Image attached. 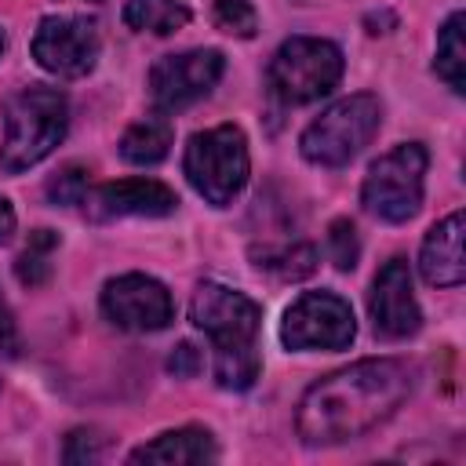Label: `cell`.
Here are the masks:
<instances>
[{
    "label": "cell",
    "instance_id": "6da1fadb",
    "mask_svg": "<svg viewBox=\"0 0 466 466\" xmlns=\"http://www.w3.org/2000/svg\"><path fill=\"white\" fill-rule=\"evenodd\" d=\"M415 390V368L397 357H371L313 382L299 400V437L306 444H342L386 422Z\"/></svg>",
    "mask_w": 466,
    "mask_h": 466
},
{
    "label": "cell",
    "instance_id": "7a4b0ae2",
    "mask_svg": "<svg viewBox=\"0 0 466 466\" xmlns=\"http://www.w3.org/2000/svg\"><path fill=\"white\" fill-rule=\"evenodd\" d=\"M189 320L211 339L215 382L222 390H251L262 371V360L255 350L262 306L244 291L204 280L189 299Z\"/></svg>",
    "mask_w": 466,
    "mask_h": 466
},
{
    "label": "cell",
    "instance_id": "3957f363",
    "mask_svg": "<svg viewBox=\"0 0 466 466\" xmlns=\"http://www.w3.org/2000/svg\"><path fill=\"white\" fill-rule=\"evenodd\" d=\"M69 127V102L58 87H22L4 106V142H0V167L18 175L40 164Z\"/></svg>",
    "mask_w": 466,
    "mask_h": 466
},
{
    "label": "cell",
    "instance_id": "277c9868",
    "mask_svg": "<svg viewBox=\"0 0 466 466\" xmlns=\"http://www.w3.org/2000/svg\"><path fill=\"white\" fill-rule=\"evenodd\" d=\"M382 124V106L375 95H346L331 102L299 138V149L309 164L320 167H342L350 164L379 131Z\"/></svg>",
    "mask_w": 466,
    "mask_h": 466
},
{
    "label": "cell",
    "instance_id": "5b68a950",
    "mask_svg": "<svg viewBox=\"0 0 466 466\" xmlns=\"http://www.w3.org/2000/svg\"><path fill=\"white\" fill-rule=\"evenodd\" d=\"M186 178L189 186L215 208L233 204V197L248 182V138L237 124H218L208 131H197L186 142Z\"/></svg>",
    "mask_w": 466,
    "mask_h": 466
},
{
    "label": "cell",
    "instance_id": "8992f818",
    "mask_svg": "<svg viewBox=\"0 0 466 466\" xmlns=\"http://www.w3.org/2000/svg\"><path fill=\"white\" fill-rule=\"evenodd\" d=\"M342 76V51L320 36H291L277 47L266 69L269 91L288 106H306L324 98Z\"/></svg>",
    "mask_w": 466,
    "mask_h": 466
},
{
    "label": "cell",
    "instance_id": "52a82bcc",
    "mask_svg": "<svg viewBox=\"0 0 466 466\" xmlns=\"http://www.w3.org/2000/svg\"><path fill=\"white\" fill-rule=\"evenodd\" d=\"M426 149L419 142H400L382 153L360 186V204L382 222H408L422 208V182H426Z\"/></svg>",
    "mask_w": 466,
    "mask_h": 466
},
{
    "label": "cell",
    "instance_id": "ba28073f",
    "mask_svg": "<svg viewBox=\"0 0 466 466\" xmlns=\"http://www.w3.org/2000/svg\"><path fill=\"white\" fill-rule=\"evenodd\" d=\"M353 335V309L335 291H302L280 320V342L288 350H346Z\"/></svg>",
    "mask_w": 466,
    "mask_h": 466
},
{
    "label": "cell",
    "instance_id": "9c48e42d",
    "mask_svg": "<svg viewBox=\"0 0 466 466\" xmlns=\"http://www.w3.org/2000/svg\"><path fill=\"white\" fill-rule=\"evenodd\" d=\"M33 58L40 62V69H47L62 80L87 76L98 62V25H95V18H84V15H47V18H40V25L33 33Z\"/></svg>",
    "mask_w": 466,
    "mask_h": 466
},
{
    "label": "cell",
    "instance_id": "30bf717a",
    "mask_svg": "<svg viewBox=\"0 0 466 466\" xmlns=\"http://www.w3.org/2000/svg\"><path fill=\"white\" fill-rule=\"evenodd\" d=\"M226 69L222 51L215 47H193L182 55H164L149 69V95L160 113H175L204 98Z\"/></svg>",
    "mask_w": 466,
    "mask_h": 466
},
{
    "label": "cell",
    "instance_id": "8fae6325",
    "mask_svg": "<svg viewBox=\"0 0 466 466\" xmlns=\"http://www.w3.org/2000/svg\"><path fill=\"white\" fill-rule=\"evenodd\" d=\"M102 313L120 331H160L171 324L175 302L157 277L124 273L102 288Z\"/></svg>",
    "mask_w": 466,
    "mask_h": 466
},
{
    "label": "cell",
    "instance_id": "7c38bea8",
    "mask_svg": "<svg viewBox=\"0 0 466 466\" xmlns=\"http://www.w3.org/2000/svg\"><path fill=\"white\" fill-rule=\"evenodd\" d=\"M368 313L375 324V335L382 339H408L422 328V313L411 291V269L404 258H390L371 284Z\"/></svg>",
    "mask_w": 466,
    "mask_h": 466
},
{
    "label": "cell",
    "instance_id": "4fadbf2b",
    "mask_svg": "<svg viewBox=\"0 0 466 466\" xmlns=\"http://www.w3.org/2000/svg\"><path fill=\"white\" fill-rule=\"evenodd\" d=\"M178 208L175 189H167L157 178H120V182H106L98 189H87L84 197V211L95 222H109V218H160L171 215Z\"/></svg>",
    "mask_w": 466,
    "mask_h": 466
},
{
    "label": "cell",
    "instance_id": "5bb4252c",
    "mask_svg": "<svg viewBox=\"0 0 466 466\" xmlns=\"http://www.w3.org/2000/svg\"><path fill=\"white\" fill-rule=\"evenodd\" d=\"M419 269L426 277V284L433 288H459L466 277V262H462V211H451L448 218H441L426 240H422V255H419Z\"/></svg>",
    "mask_w": 466,
    "mask_h": 466
},
{
    "label": "cell",
    "instance_id": "9a60e30c",
    "mask_svg": "<svg viewBox=\"0 0 466 466\" xmlns=\"http://www.w3.org/2000/svg\"><path fill=\"white\" fill-rule=\"evenodd\" d=\"M218 455L215 437L204 426H182L167 430L157 441L135 448L127 459L131 462H164V466H182V462H211Z\"/></svg>",
    "mask_w": 466,
    "mask_h": 466
},
{
    "label": "cell",
    "instance_id": "2e32d148",
    "mask_svg": "<svg viewBox=\"0 0 466 466\" xmlns=\"http://www.w3.org/2000/svg\"><path fill=\"white\" fill-rule=\"evenodd\" d=\"M171 120L167 116H146L138 124H131L120 138V157L127 164H138V167H149V164H160L171 149Z\"/></svg>",
    "mask_w": 466,
    "mask_h": 466
},
{
    "label": "cell",
    "instance_id": "e0dca14e",
    "mask_svg": "<svg viewBox=\"0 0 466 466\" xmlns=\"http://www.w3.org/2000/svg\"><path fill=\"white\" fill-rule=\"evenodd\" d=\"M124 22L135 33H153L167 36L189 22V7L182 0H127L124 4Z\"/></svg>",
    "mask_w": 466,
    "mask_h": 466
},
{
    "label": "cell",
    "instance_id": "ac0fdd59",
    "mask_svg": "<svg viewBox=\"0 0 466 466\" xmlns=\"http://www.w3.org/2000/svg\"><path fill=\"white\" fill-rule=\"evenodd\" d=\"M462 22H466L462 11L448 15V22L441 25V36H437V58H433L437 76H441L455 95L466 91V44H462Z\"/></svg>",
    "mask_w": 466,
    "mask_h": 466
},
{
    "label": "cell",
    "instance_id": "d6986e66",
    "mask_svg": "<svg viewBox=\"0 0 466 466\" xmlns=\"http://www.w3.org/2000/svg\"><path fill=\"white\" fill-rule=\"evenodd\" d=\"M255 266L280 277V280H299L309 277L317 266V251L309 244H280V248H255L251 251Z\"/></svg>",
    "mask_w": 466,
    "mask_h": 466
},
{
    "label": "cell",
    "instance_id": "ffe728a7",
    "mask_svg": "<svg viewBox=\"0 0 466 466\" xmlns=\"http://www.w3.org/2000/svg\"><path fill=\"white\" fill-rule=\"evenodd\" d=\"M58 248V233L55 229H33L22 255L15 258V277L25 284V288H40L47 277H51V255Z\"/></svg>",
    "mask_w": 466,
    "mask_h": 466
},
{
    "label": "cell",
    "instance_id": "44dd1931",
    "mask_svg": "<svg viewBox=\"0 0 466 466\" xmlns=\"http://www.w3.org/2000/svg\"><path fill=\"white\" fill-rule=\"evenodd\" d=\"M328 258L342 273H350L357 266V258H360V237H357V226L350 218H335L328 226Z\"/></svg>",
    "mask_w": 466,
    "mask_h": 466
},
{
    "label": "cell",
    "instance_id": "7402d4cb",
    "mask_svg": "<svg viewBox=\"0 0 466 466\" xmlns=\"http://www.w3.org/2000/svg\"><path fill=\"white\" fill-rule=\"evenodd\" d=\"M211 18H215V25L222 33L240 36V40L255 36V29H258V15H255V7L248 0H215Z\"/></svg>",
    "mask_w": 466,
    "mask_h": 466
},
{
    "label": "cell",
    "instance_id": "603a6c76",
    "mask_svg": "<svg viewBox=\"0 0 466 466\" xmlns=\"http://www.w3.org/2000/svg\"><path fill=\"white\" fill-rule=\"evenodd\" d=\"M87 197V171L80 164H66L51 182H47V200L51 204H62V208H73V204H84Z\"/></svg>",
    "mask_w": 466,
    "mask_h": 466
},
{
    "label": "cell",
    "instance_id": "cb8c5ba5",
    "mask_svg": "<svg viewBox=\"0 0 466 466\" xmlns=\"http://www.w3.org/2000/svg\"><path fill=\"white\" fill-rule=\"evenodd\" d=\"M102 451H106V437H102V430L87 426V430H73V433L66 437L62 459H66V462H98Z\"/></svg>",
    "mask_w": 466,
    "mask_h": 466
},
{
    "label": "cell",
    "instance_id": "d4e9b609",
    "mask_svg": "<svg viewBox=\"0 0 466 466\" xmlns=\"http://www.w3.org/2000/svg\"><path fill=\"white\" fill-rule=\"evenodd\" d=\"M167 368H171L175 379H193V375H200L204 357H200V350H197L193 342H178L175 353L167 357Z\"/></svg>",
    "mask_w": 466,
    "mask_h": 466
},
{
    "label": "cell",
    "instance_id": "484cf974",
    "mask_svg": "<svg viewBox=\"0 0 466 466\" xmlns=\"http://www.w3.org/2000/svg\"><path fill=\"white\" fill-rule=\"evenodd\" d=\"M18 350H22L18 324H15V317H11L7 299L0 295V353H4V357H18Z\"/></svg>",
    "mask_w": 466,
    "mask_h": 466
},
{
    "label": "cell",
    "instance_id": "4316f807",
    "mask_svg": "<svg viewBox=\"0 0 466 466\" xmlns=\"http://www.w3.org/2000/svg\"><path fill=\"white\" fill-rule=\"evenodd\" d=\"M11 233H15V208L0 197V244L11 240Z\"/></svg>",
    "mask_w": 466,
    "mask_h": 466
},
{
    "label": "cell",
    "instance_id": "83f0119b",
    "mask_svg": "<svg viewBox=\"0 0 466 466\" xmlns=\"http://www.w3.org/2000/svg\"><path fill=\"white\" fill-rule=\"evenodd\" d=\"M0 55H4V33H0Z\"/></svg>",
    "mask_w": 466,
    "mask_h": 466
}]
</instances>
